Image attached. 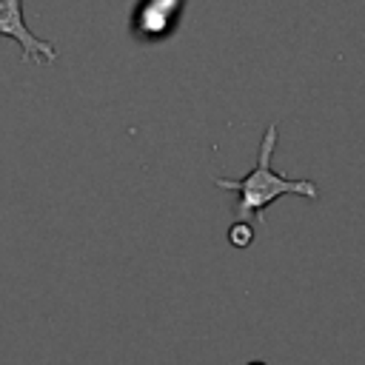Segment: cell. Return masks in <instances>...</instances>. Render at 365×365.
Returning a JSON list of instances; mask_svg holds the SVG:
<instances>
[{
    "mask_svg": "<svg viewBox=\"0 0 365 365\" xmlns=\"http://www.w3.org/2000/svg\"><path fill=\"white\" fill-rule=\"evenodd\" d=\"M277 140H279V128L277 123H271L259 140V154H257V163L254 168L242 177V180H231V177H217L214 182L220 188H228V191H237V205H234V217L237 220H257L262 228H265V208L285 197V194H294V197H305V200H319V185L314 180H288L282 174H277L271 168V157H274V148H277Z\"/></svg>",
    "mask_w": 365,
    "mask_h": 365,
    "instance_id": "obj_1",
    "label": "cell"
},
{
    "mask_svg": "<svg viewBox=\"0 0 365 365\" xmlns=\"http://www.w3.org/2000/svg\"><path fill=\"white\" fill-rule=\"evenodd\" d=\"M0 37H11L20 43V57L26 63H54L60 54L48 40H40L29 31L23 20V0H0Z\"/></svg>",
    "mask_w": 365,
    "mask_h": 365,
    "instance_id": "obj_2",
    "label": "cell"
},
{
    "mask_svg": "<svg viewBox=\"0 0 365 365\" xmlns=\"http://www.w3.org/2000/svg\"><path fill=\"white\" fill-rule=\"evenodd\" d=\"M180 9H182V0H145L143 9H140V26H143V31L145 34H154V37H163L174 26Z\"/></svg>",
    "mask_w": 365,
    "mask_h": 365,
    "instance_id": "obj_3",
    "label": "cell"
},
{
    "mask_svg": "<svg viewBox=\"0 0 365 365\" xmlns=\"http://www.w3.org/2000/svg\"><path fill=\"white\" fill-rule=\"evenodd\" d=\"M228 242L234 245V248H248L251 242H254V228H251V220H234L231 225H228Z\"/></svg>",
    "mask_w": 365,
    "mask_h": 365,
    "instance_id": "obj_4",
    "label": "cell"
},
{
    "mask_svg": "<svg viewBox=\"0 0 365 365\" xmlns=\"http://www.w3.org/2000/svg\"><path fill=\"white\" fill-rule=\"evenodd\" d=\"M245 365H268V362H262V359H251V362H245Z\"/></svg>",
    "mask_w": 365,
    "mask_h": 365,
    "instance_id": "obj_5",
    "label": "cell"
}]
</instances>
